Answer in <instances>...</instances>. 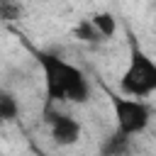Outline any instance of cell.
<instances>
[{
    "label": "cell",
    "instance_id": "obj_1",
    "mask_svg": "<svg viewBox=\"0 0 156 156\" xmlns=\"http://www.w3.org/2000/svg\"><path fill=\"white\" fill-rule=\"evenodd\" d=\"M37 63L44 76L46 107H51L56 102H76V105L88 102L90 83L78 66H73L71 61H66L51 51H37Z\"/></svg>",
    "mask_w": 156,
    "mask_h": 156
},
{
    "label": "cell",
    "instance_id": "obj_2",
    "mask_svg": "<svg viewBox=\"0 0 156 156\" xmlns=\"http://www.w3.org/2000/svg\"><path fill=\"white\" fill-rule=\"evenodd\" d=\"M119 90L129 98H149L156 90V63L136 39H129V61L119 78Z\"/></svg>",
    "mask_w": 156,
    "mask_h": 156
},
{
    "label": "cell",
    "instance_id": "obj_3",
    "mask_svg": "<svg viewBox=\"0 0 156 156\" xmlns=\"http://www.w3.org/2000/svg\"><path fill=\"white\" fill-rule=\"evenodd\" d=\"M112 112H115V124L117 132L124 136H136L141 134L149 122H151V107L144 98H129V95H112Z\"/></svg>",
    "mask_w": 156,
    "mask_h": 156
},
{
    "label": "cell",
    "instance_id": "obj_4",
    "mask_svg": "<svg viewBox=\"0 0 156 156\" xmlns=\"http://www.w3.org/2000/svg\"><path fill=\"white\" fill-rule=\"evenodd\" d=\"M46 124H49V134L54 139V144L58 146H73L80 141L83 127L73 115L66 112H46Z\"/></svg>",
    "mask_w": 156,
    "mask_h": 156
},
{
    "label": "cell",
    "instance_id": "obj_5",
    "mask_svg": "<svg viewBox=\"0 0 156 156\" xmlns=\"http://www.w3.org/2000/svg\"><path fill=\"white\" fill-rule=\"evenodd\" d=\"M88 20H90V24L98 29V34L102 37V41L115 37V32H117V20H115L112 12H107V10H98V12H93Z\"/></svg>",
    "mask_w": 156,
    "mask_h": 156
},
{
    "label": "cell",
    "instance_id": "obj_6",
    "mask_svg": "<svg viewBox=\"0 0 156 156\" xmlns=\"http://www.w3.org/2000/svg\"><path fill=\"white\" fill-rule=\"evenodd\" d=\"M20 117V102L12 93L0 90V124H10Z\"/></svg>",
    "mask_w": 156,
    "mask_h": 156
},
{
    "label": "cell",
    "instance_id": "obj_7",
    "mask_svg": "<svg viewBox=\"0 0 156 156\" xmlns=\"http://www.w3.org/2000/svg\"><path fill=\"white\" fill-rule=\"evenodd\" d=\"M127 146H129V136H124L122 132H115V134H110V136L102 141L100 156H122V154L127 151Z\"/></svg>",
    "mask_w": 156,
    "mask_h": 156
},
{
    "label": "cell",
    "instance_id": "obj_8",
    "mask_svg": "<svg viewBox=\"0 0 156 156\" xmlns=\"http://www.w3.org/2000/svg\"><path fill=\"white\" fill-rule=\"evenodd\" d=\"M73 37H76L78 41H83V44H100V41H102V37H100L98 29L90 24V20H80V22L73 27Z\"/></svg>",
    "mask_w": 156,
    "mask_h": 156
},
{
    "label": "cell",
    "instance_id": "obj_9",
    "mask_svg": "<svg viewBox=\"0 0 156 156\" xmlns=\"http://www.w3.org/2000/svg\"><path fill=\"white\" fill-rule=\"evenodd\" d=\"M24 15L22 0H0V22H17Z\"/></svg>",
    "mask_w": 156,
    "mask_h": 156
}]
</instances>
